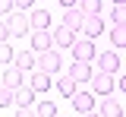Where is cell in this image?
Segmentation results:
<instances>
[{
    "instance_id": "obj_7",
    "label": "cell",
    "mask_w": 126,
    "mask_h": 117,
    "mask_svg": "<svg viewBox=\"0 0 126 117\" xmlns=\"http://www.w3.org/2000/svg\"><path fill=\"white\" fill-rule=\"evenodd\" d=\"M98 67H101V73H117V70H120V54H117V51L98 54Z\"/></svg>"
},
{
    "instance_id": "obj_10",
    "label": "cell",
    "mask_w": 126,
    "mask_h": 117,
    "mask_svg": "<svg viewBox=\"0 0 126 117\" xmlns=\"http://www.w3.org/2000/svg\"><path fill=\"white\" fill-rule=\"evenodd\" d=\"M82 32H85V38H98V35L104 32V19H101V16H85Z\"/></svg>"
},
{
    "instance_id": "obj_6",
    "label": "cell",
    "mask_w": 126,
    "mask_h": 117,
    "mask_svg": "<svg viewBox=\"0 0 126 117\" xmlns=\"http://www.w3.org/2000/svg\"><path fill=\"white\" fill-rule=\"evenodd\" d=\"M73 57H76V60H88V63H92V57H94L92 38H76V44H73Z\"/></svg>"
},
{
    "instance_id": "obj_33",
    "label": "cell",
    "mask_w": 126,
    "mask_h": 117,
    "mask_svg": "<svg viewBox=\"0 0 126 117\" xmlns=\"http://www.w3.org/2000/svg\"><path fill=\"white\" fill-rule=\"evenodd\" d=\"M57 117H60V114H57Z\"/></svg>"
},
{
    "instance_id": "obj_4",
    "label": "cell",
    "mask_w": 126,
    "mask_h": 117,
    "mask_svg": "<svg viewBox=\"0 0 126 117\" xmlns=\"http://www.w3.org/2000/svg\"><path fill=\"white\" fill-rule=\"evenodd\" d=\"M92 92L94 95H110V92H113V73H101V70H98L92 76Z\"/></svg>"
},
{
    "instance_id": "obj_20",
    "label": "cell",
    "mask_w": 126,
    "mask_h": 117,
    "mask_svg": "<svg viewBox=\"0 0 126 117\" xmlns=\"http://www.w3.org/2000/svg\"><path fill=\"white\" fill-rule=\"evenodd\" d=\"M79 10L85 16H101V0H79Z\"/></svg>"
},
{
    "instance_id": "obj_21",
    "label": "cell",
    "mask_w": 126,
    "mask_h": 117,
    "mask_svg": "<svg viewBox=\"0 0 126 117\" xmlns=\"http://www.w3.org/2000/svg\"><path fill=\"white\" fill-rule=\"evenodd\" d=\"M38 117H57V104L54 101H41L38 104Z\"/></svg>"
},
{
    "instance_id": "obj_27",
    "label": "cell",
    "mask_w": 126,
    "mask_h": 117,
    "mask_svg": "<svg viewBox=\"0 0 126 117\" xmlns=\"http://www.w3.org/2000/svg\"><path fill=\"white\" fill-rule=\"evenodd\" d=\"M35 0H16V10H32Z\"/></svg>"
},
{
    "instance_id": "obj_15",
    "label": "cell",
    "mask_w": 126,
    "mask_h": 117,
    "mask_svg": "<svg viewBox=\"0 0 126 117\" xmlns=\"http://www.w3.org/2000/svg\"><path fill=\"white\" fill-rule=\"evenodd\" d=\"M35 95H38V92H35L32 85H19V89H16V104H19V108H32Z\"/></svg>"
},
{
    "instance_id": "obj_29",
    "label": "cell",
    "mask_w": 126,
    "mask_h": 117,
    "mask_svg": "<svg viewBox=\"0 0 126 117\" xmlns=\"http://www.w3.org/2000/svg\"><path fill=\"white\" fill-rule=\"evenodd\" d=\"M120 92H123V95H126V76H123V79H120Z\"/></svg>"
},
{
    "instance_id": "obj_30",
    "label": "cell",
    "mask_w": 126,
    "mask_h": 117,
    "mask_svg": "<svg viewBox=\"0 0 126 117\" xmlns=\"http://www.w3.org/2000/svg\"><path fill=\"white\" fill-rule=\"evenodd\" d=\"M82 117H101V114H94V111H88V114H82Z\"/></svg>"
},
{
    "instance_id": "obj_32",
    "label": "cell",
    "mask_w": 126,
    "mask_h": 117,
    "mask_svg": "<svg viewBox=\"0 0 126 117\" xmlns=\"http://www.w3.org/2000/svg\"><path fill=\"white\" fill-rule=\"evenodd\" d=\"M0 89H3V73H0Z\"/></svg>"
},
{
    "instance_id": "obj_12",
    "label": "cell",
    "mask_w": 126,
    "mask_h": 117,
    "mask_svg": "<svg viewBox=\"0 0 126 117\" xmlns=\"http://www.w3.org/2000/svg\"><path fill=\"white\" fill-rule=\"evenodd\" d=\"M82 22H85V13H82L79 6H73V10H66V16H63V25H66V29H73V32H79V29H82Z\"/></svg>"
},
{
    "instance_id": "obj_18",
    "label": "cell",
    "mask_w": 126,
    "mask_h": 117,
    "mask_svg": "<svg viewBox=\"0 0 126 117\" xmlns=\"http://www.w3.org/2000/svg\"><path fill=\"white\" fill-rule=\"evenodd\" d=\"M32 29H47V25H50V13H47V10H32Z\"/></svg>"
},
{
    "instance_id": "obj_28",
    "label": "cell",
    "mask_w": 126,
    "mask_h": 117,
    "mask_svg": "<svg viewBox=\"0 0 126 117\" xmlns=\"http://www.w3.org/2000/svg\"><path fill=\"white\" fill-rule=\"evenodd\" d=\"M60 6H66V10H73V6H79V0H60Z\"/></svg>"
},
{
    "instance_id": "obj_2",
    "label": "cell",
    "mask_w": 126,
    "mask_h": 117,
    "mask_svg": "<svg viewBox=\"0 0 126 117\" xmlns=\"http://www.w3.org/2000/svg\"><path fill=\"white\" fill-rule=\"evenodd\" d=\"M63 60H60V51H44V54H38V70H44V73H60Z\"/></svg>"
},
{
    "instance_id": "obj_26",
    "label": "cell",
    "mask_w": 126,
    "mask_h": 117,
    "mask_svg": "<svg viewBox=\"0 0 126 117\" xmlns=\"http://www.w3.org/2000/svg\"><path fill=\"white\" fill-rule=\"evenodd\" d=\"M16 117H38V114H35L32 108H19V111H16Z\"/></svg>"
},
{
    "instance_id": "obj_1",
    "label": "cell",
    "mask_w": 126,
    "mask_h": 117,
    "mask_svg": "<svg viewBox=\"0 0 126 117\" xmlns=\"http://www.w3.org/2000/svg\"><path fill=\"white\" fill-rule=\"evenodd\" d=\"M6 25H10V35L13 38H22V35L32 32V19L22 13V10H16V13H10L6 16Z\"/></svg>"
},
{
    "instance_id": "obj_8",
    "label": "cell",
    "mask_w": 126,
    "mask_h": 117,
    "mask_svg": "<svg viewBox=\"0 0 126 117\" xmlns=\"http://www.w3.org/2000/svg\"><path fill=\"white\" fill-rule=\"evenodd\" d=\"M22 76H25V70H19L16 63H10V67L3 70V85L6 89H19L22 85Z\"/></svg>"
},
{
    "instance_id": "obj_31",
    "label": "cell",
    "mask_w": 126,
    "mask_h": 117,
    "mask_svg": "<svg viewBox=\"0 0 126 117\" xmlns=\"http://www.w3.org/2000/svg\"><path fill=\"white\" fill-rule=\"evenodd\" d=\"M117 3H126V0H113V6H117Z\"/></svg>"
},
{
    "instance_id": "obj_22",
    "label": "cell",
    "mask_w": 126,
    "mask_h": 117,
    "mask_svg": "<svg viewBox=\"0 0 126 117\" xmlns=\"http://www.w3.org/2000/svg\"><path fill=\"white\" fill-rule=\"evenodd\" d=\"M110 16H113V25H126V3H117Z\"/></svg>"
},
{
    "instance_id": "obj_19",
    "label": "cell",
    "mask_w": 126,
    "mask_h": 117,
    "mask_svg": "<svg viewBox=\"0 0 126 117\" xmlns=\"http://www.w3.org/2000/svg\"><path fill=\"white\" fill-rule=\"evenodd\" d=\"M110 48H126V25H113L110 29Z\"/></svg>"
},
{
    "instance_id": "obj_17",
    "label": "cell",
    "mask_w": 126,
    "mask_h": 117,
    "mask_svg": "<svg viewBox=\"0 0 126 117\" xmlns=\"http://www.w3.org/2000/svg\"><path fill=\"white\" fill-rule=\"evenodd\" d=\"M35 63H38V57H35L32 51H22V54H16V67H19V70H25V73H29V70H35Z\"/></svg>"
},
{
    "instance_id": "obj_3",
    "label": "cell",
    "mask_w": 126,
    "mask_h": 117,
    "mask_svg": "<svg viewBox=\"0 0 126 117\" xmlns=\"http://www.w3.org/2000/svg\"><path fill=\"white\" fill-rule=\"evenodd\" d=\"M54 48V35L47 32V29H32V51H38V54H44V51Z\"/></svg>"
},
{
    "instance_id": "obj_25",
    "label": "cell",
    "mask_w": 126,
    "mask_h": 117,
    "mask_svg": "<svg viewBox=\"0 0 126 117\" xmlns=\"http://www.w3.org/2000/svg\"><path fill=\"white\" fill-rule=\"evenodd\" d=\"M10 38V25H6V19H0V41H6Z\"/></svg>"
},
{
    "instance_id": "obj_13",
    "label": "cell",
    "mask_w": 126,
    "mask_h": 117,
    "mask_svg": "<svg viewBox=\"0 0 126 117\" xmlns=\"http://www.w3.org/2000/svg\"><path fill=\"white\" fill-rule=\"evenodd\" d=\"M29 85L35 89V92H38V95H41V92H47V89L54 85V79H50V73H44V70H38V73H35V76L29 79Z\"/></svg>"
},
{
    "instance_id": "obj_23",
    "label": "cell",
    "mask_w": 126,
    "mask_h": 117,
    "mask_svg": "<svg viewBox=\"0 0 126 117\" xmlns=\"http://www.w3.org/2000/svg\"><path fill=\"white\" fill-rule=\"evenodd\" d=\"M0 63H6V67L13 63V48H10L6 41H0Z\"/></svg>"
},
{
    "instance_id": "obj_16",
    "label": "cell",
    "mask_w": 126,
    "mask_h": 117,
    "mask_svg": "<svg viewBox=\"0 0 126 117\" xmlns=\"http://www.w3.org/2000/svg\"><path fill=\"white\" fill-rule=\"evenodd\" d=\"M101 117H123V104L113 101V98L101 101Z\"/></svg>"
},
{
    "instance_id": "obj_11",
    "label": "cell",
    "mask_w": 126,
    "mask_h": 117,
    "mask_svg": "<svg viewBox=\"0 0 126 117\" xmlns=\"http://www.w3.org/2000/svg\"><path fill=\"white\" fill-rule=\"evenodd\" d=\"M54 44H57V48H73V44H76V32L66 29V25H60V29L54 32Z\"/></svg>"
},
{
    "instance_id": "obj_5",
    "label": "cell",
    "mask_w": 126,
    "mask_h": 117,
    "mask_svg": "<svg viewBox=\"0 0 126 117\" xmlns=\"http://www.w3.org/2000/svg\"><path fill=\"white\" fill-rule=\"evenodd\" d=\"M69 76L76 79V82H92V76H94V70L88 60H76L73 67H69Z\"/></svg>"
},
{
    "instance_id": "obj_24",
    "label": "cell",
    "mask_w": 126,
    "mask_h": 117,
    "mask_svg": "<svg viewBox=\"0 0 126 117\" xmlns=\"http://www.w3.org/2000/svg\"><path fill=\"white\" fill-rule=\"evenodd\" d=\"M16 6V0H0V16H10Z\"/></svg>"
},
{
    "instance_id": "obj_9",
    "label": "cell",
    "mask_w": 126,
    "mask_h": 117,
    "mask_svg": "<svg viewBox=\"0 0 126 117\" xmlns=\"http://www.w3.org/2000/svg\"><path fill=\"white\" fill-rule=\"evenodd\" d=\"M73 108L82 111V114L94 111V92H76V95H73Z\"/></svg>"
},
{
    "instance_id": "obj_14",
    "label": "cell",
    "mask_w": 126,
    "mask_h": 117,
    "mask_svg": "<svg viewBox=\"0 0 126 117\" xmlns=\"http://www.w3.org/2000/svg\"><path fill=\"white\" fill-rule=\"evenodd\" d=\"M54 85H57V92H60V95H66V98H73V95L79 92V82L73 79V76H69V73H66V76H60V79H57Z\"/></svg>"
}]
</instances>
